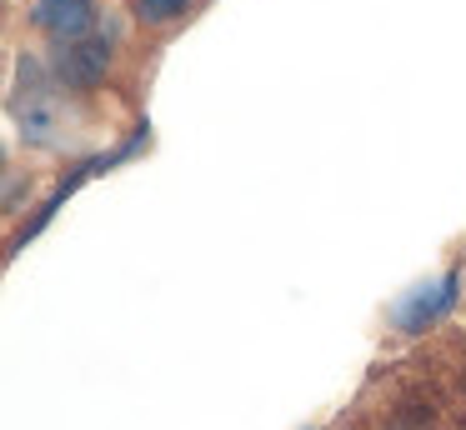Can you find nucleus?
<instances>
[{
  "label": "nucleus",
  "instance_id": "f257e3e1",
  "mask_svg": "<svg viewBox=\"0 0 466 430\" xmlns=\"http://www.w3.org/2000/svg\"><path fill=\"white\" fill-rule=\"evenodd\" d=\"M336 430H466V335L441 325L391 365H376Z\"/></svg>",
  "mask_w": 466,
  "mask_h": 430
},
{
  "label": "nucleus",
  "instance_id": "f03ea898",
  "mask_svg": "<svg viewBox=\"0 0 466 430\" xmlns=\"http://www.w3.org/2000/svg\"><path fill=\"white\" fill-rule=\"evenodd\" d=\"M25 25L56 50V45L91 40L106 25V15H101V0H25Z\"/></svg>",
  "mask_w": 466,
  "mask_h": 430
},
{
  "label": "nucleus",
  "instance_id": "7ed1b4c3",
  "mask_svg": "<svg viewBox=\"0 0 466 430\" xmlns=\"http://www.w3.org/2000/svg\"><path fill=\"white\" fill-rule=\"evenodd\" d=\"M461 275H466V265H451L436 285L411 290V295L391 310L396 335H431V330H441L446 315H451V305H456V295H461Z\"/></svg>",
  "mask_w": 466,
  "mask_h": 430
},
{
  "label": "nucleus",
  "instance_id": "20e7f679",
  "mask_svg": "<svg viewBox=\"0 0 466 430\" xmlns=\"http://www.w3.org/2000/svg\"><path fill=\"white\" fill-rule=\"evenodd\" d=\"M196 5H201V0H126V15H131L136 30L166 35V30H176L181 20H191Z\"/></svg>",
  "mask_w": 466,
  "mask_h": 430
}]
</instances>
